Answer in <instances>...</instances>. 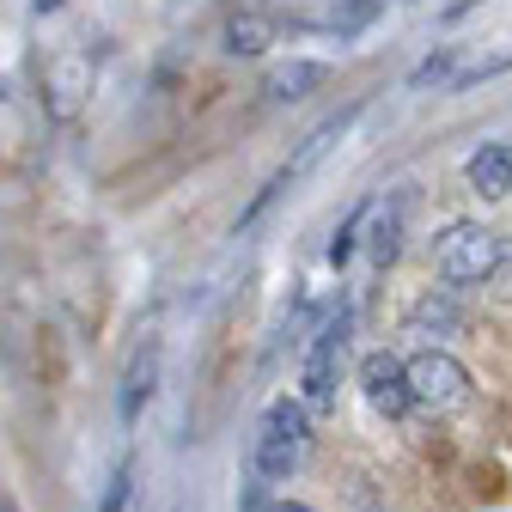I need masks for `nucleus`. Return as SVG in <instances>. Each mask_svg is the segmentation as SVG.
<instances>
[{"instance_id":"f257e3e1","label":"nucleus","mask_w":512,"mask_h":512,"mask_svg":"<svg viewBox=\"0 0 512 512\" xmlns=\"http://www.w3.org/2000/svg\"><path fill=\"white\" fill-rule=\"evenodd\" d=\"M305 445H311V409L293 403V397L269 403L263 427H256V458H250L256 482H287L299 470V458H305Z\"/></svg>"},{"instance_id":"f03ea898","label":"nucleus","mask_w":512,"mask_h":512,"mask_svg":"<svg viewBox=\"0 0 512 512\" xmlns=\"http://www.w3.org/2000/svg\"><path fill=\"white\" fill-rule=\"evenodd\" d=\"M439 275L445 281H494V269L506 263V244L500 232L476 226V220H458V226H445L439 232Z\"/></svg>"},{"instance_id":"7ed1b4c3","label":"nucleus","mask_w":512,"mask_h":512,"mask_svg":"<svg viewBox=\"0 0 512 512\" xmlns=\"http://www.w3.org/2000/svg\"><path fill=\"white\" fill-rule=\"evenodd\" d=\"M409 397H415V409H433V415L464 409L470 403V366L445 348H421L409 360Z\"/></svg>"},{"instance_id":"20e7f679","label":"nucleus","mask_w":512,"mask_h":512,"mask_svg":"<svg viewBox=\"0 0 512 512\" xmlns=\"http://www.w3.org/2000/svg\"><path fill=\"white\" fill-rule=\"evenodd\" d=\"M348 330H354V311L342 305L324 330H317V342H311V354H305V372H299V384H305V409H317V415H330L336 409V384H342V354H348Z\"/></svg>"},{"instance_id":"39448f33","label":"nucleus","mask_w":512,"mask_h":512,"mask_svg":"<svg viewBox=\"0 0 512 512\" xmlns=\"http://www.w3.org/2000/svg\"><path fill=\"white\" fill-rule=\"evenodd\" d=\"M360 391H366V403L378 409V415H409L415 409V397H409V360H397L391 348H378V354H366L360 360Z\"/></svg>"},{"instance_id":"423d86ee","label":"nucleus","mask_w":512,"mask_h":512,"mask_svg":"<svg viewBox=\"0 0 512 512\" xmlns=\"http://www.w3.org/2000/svg\"><path fill=\"white\" fill-rule=\"evenodd\" d=\"M354 122H360V110H342V116H330V122H317L311 135H305V141H299V147L287 153V165L275 171V189H293V183H305V177H311L317 165H324V159H330V153L342 147V135H348Z\"/></svg>"},{"instance_id":"0eeeda50","label":"nucleus","mask_w":512,"mask_h":512,"mask_svg":"<svg viewBox=\"0 0 512 512\" xmlns=\"http://www.w3.org/2000/svg\"><path fill=\"white\" fill-rule=\"evenodd\" d=\"M153 391H159V342L147 336L135 354H128V372H122V397H116L122 427H135V421H141V409L153 403Z\"/></svg>"},{"instance_id":"6e6552de","label":"nucleus","mask_w":512,"mask_h":512,"mask_svg":"<svg viewBox=\"0 0 512 512\" xmlns=\"http://www.w3.org/2000/svg\"><path fill=\"white\" fill-rule=\"evenodd\" d=\"M464 177H470V189H476V196H488V202L512 196V147H506V141H494V147L470 153Z\"/></svg>"},{"instance_id":"1a4fd4ad","label":"nucleus","mask_w":512,"mask_h":512,"mask_svg":"<svg viewBox=\"0 0 512 512\" xmlns=\"http://www.w3.org/2000/svg\"><path fill=\"white\" fill-rule=\"evenodd\" d=\"M403 220H409V196H391L384 208H372V263L391 269L403 250Z\"/></svg>"},{"instance_id":"9d476101","label":"nucleus","mask_w":512,"mask_h":512,"mask_svg":"<svg viewBox=\"0 0 512 512\" xmlns=\"http://www.w3.org/2000/svg\"><path fill=\"white\" fill-rule=\"evenodd\" d=\"M409 330L427 336V342H433V336H458V330H464V311H458L452 293H427V299L409 311Z\"/></svg>"},{"instance_id":"9b49d317","label":"nucleus","mask_w":512,"mask_h":512,"mask_svg":"<svg viewBox=\"0 0 512 512\" xmlns=\"http://www.w3.org/2000/svg\"><path fill=\"white\" fill-rule=\"evenodd\" d=\"M311 86H324V61H287V68H275L269 74V104H293V98H305Z\"/></svg>"},{"instance_id":"f8f14e48","label":"nucleus","mask_w":512,"mask_h":512,"mask_svg":"<svg viewBox=\"0 0 512 512\" xmlns=\"http://www.w3.org/2000/svg\"><path fill=\"white\" fill-rule=\"evenodd\" d=\"M269 37H275V25H269L263 13H238V19L226 25V49H232V55H263Z\"/></svg>"},{"instance_id":"ddd939ff","label":"nucleus","mask_w":512,"mask_h":512,"mask_svg":"<svg viewBox=\"0 0 512 512\" xmlns=\"http://www.w3.org/2000/svg\"><path fill=\"white\" fill-rule=\"evenodd\" d=\"M378 7H384V0H342V7L330 13V25H336V37H354V31H366V25L378 19Z\"/></svg>"},{"instance_id":"4468645a","label":"nucleus","mask_w":512,"mask_h":512,"mask_svg":"<svg viewBox=\"0 0 512 512\" xmlns=\"http://www.w3.org/2000/svg\"><path fill=\"white\" fill-rule=\"evenodd\" d=\"M128 494H135V464H116L110 470V482H104V500H98V512H128Z\"/></svg>"},{"instance_id":"2eb2a0df","label":"nucleus","mask_w":512,"mask_h":512,"mask_svg":"<svg viewBox=\"0 0 512 512\" xmlns=\"http://www.w3.org/2000/svg\"><path fill=\"white\" fill-rule=\"evenodd\" d=\"M458 74H464V68H458L452 55H427L421 68L409 74V86H458Z\"/></svg>"},{"instance_id":"dca6fc26","label":"nucleus","mask_w":512,"mask_h":512,"mask_svg":"<svg viewBox=\"0 0 512 512\" xmlns=\"http://www.w3.org/2000/svg\"><path fill=\"white\" fill-rule=\"evenodd\" d=\"M238 512H275V506H269V482H250V488H244V506H238Z\"/></svg>"},{"instance_id":"f3484780","label":"nucleus","mask_w":512,"mask_h":512,"mask_svg":"<svg viewBox=\"0 0 512 512\" xmlns=\"http://www.w3.org/2000/svg\"><path fill=\"white\" fill-rule=\"evenodd\" d=\"M476 7H482V0H445L439 19H445V25H458V19H464V13H476Z\"/></svg>"},{"instance_id":"a211bd4d","label":"nucleus","mask_w":512,"mask_h":512,"mask_svg":"<svg viewBox=\"0 0 512 512\" xmlns=\"http://www.w3.org/2000/svg\"><path fill=\"white\" fill-rule=\"evenodd\" d=\"M494 293H500V299H506V305H512V250H506V263H500V269H494Z\"/></svg>"},{"instance_id":"6ab92c4d","label":"nucleus","mask_w":512,"mask_h":512,"mask_svg":"<svg viewBox=\"0 0 512 512\" xmlns=\"http://www.w3.org/2000/svg\"><path fill=\"white\" fill-rule=\"evenodd\" d=\"M275 512H311V506H299V500H281V506H275Z\"/></svg>"},{"instance_id":"aec40b11","label":"nucleus","mask_w":512,"mask_h":512,"mask_svg":"<svg viewBox=\"0 0 512 512\" xmlns=\"http://www.w3.org/2000/svg\"><path fill=\"white\" fill-rule=\"evenodd\" d=\"M55 7H61V0H37V13H55Z\"/></svg>"}]
</instances>
